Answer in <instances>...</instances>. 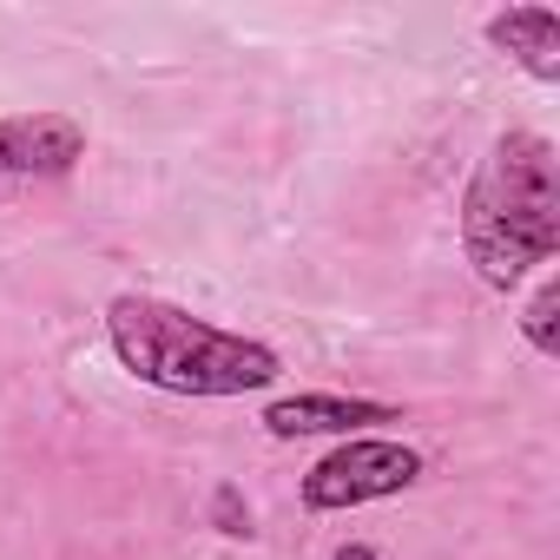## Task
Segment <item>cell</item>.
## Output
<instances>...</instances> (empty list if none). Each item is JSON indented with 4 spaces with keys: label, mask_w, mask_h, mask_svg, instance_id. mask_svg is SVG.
Here are the masks:
<instances>
[{
    "label": "cell",
    "mask_w": 560,
    "mask_h": 560,
    "mask_svg": "<svg viewBox=\"0 0 560 560\" xmlns=\"http://www.w3.org/2000/svg\"><path fill=\"white\" fill-rule=\"evenodd\" d=\"M422 481V455L409 442H383V435H350L343 448H330L311 475H304V508L337 514V508H363L383 494H402Z\"/></svg>",
    "instance_id": "obj_3"
},
{
    "label": "cell",
    "mask_w": 560,
    "mask_h": 560,
    "mask_svg": "<svg viewBox=\"0 0 560 560\" xmlns=\"http://www.w3.org/2000/svg\"><path fill=\"white\" fill-rule=\"evenodd\" d=\"M86 159V126L67 113H21L0 119V198L21 185H47L67 178Z\"/></svg>",
    "instance_id": "obj_4"
},
{
    "label": "cell",
    "mask_w": 560,
    "mask_h": 560,
    "mask_svg": "<svg viewBox=\"0 0 560 560\" xmlns=\"http://www.w3.org/2000/svg\"><path fill=\"white\" fill-rule=\"evenodd\" d=\"M337 560H376V547H363V540H357V547H337Z\"/></svg>",
    "instance_id": "obj_9"
},
{
    "label": "cell",
    "mask_w": 560,
    "mask_h": 560,
    "mask_svg": "<svg viewBox=\"0 0 560 560\" xmlns=\"http://www.w3.org/2000/svg\"><path fill=\"white\" fill-rule=\"evenodd\" d=\"M363 422H402V409L363 402V396H284V402L264 409V429L277 442H291V435H350Z\"/></svg>",
    "instance_id": "obj_5"
},
{
    "label": "cell",
    "mask_w": 560,
    "mask_h": 560,
    "mask_svg": "<svg viewBox=\"0 0 560 560\" xmlns=\"http://www.w3.org/2000/svg\"><path fill=\"white\" fill-rule=\"evenodd\" d=\"M553 311H560V291L540 284L534 304H527V317H521V330H527V343H534L540 357H560V324H553Z\"/></svg>",
    "instance_id": "obj_7"
},
{
    "label": "cell",
    "mask_w": 560,
    "mask_h": 560,
    "mask_svg": "<svg viewBox=\"0 0 560 560\" xmlns=\"http://www.w3.org/2000/svg\"><path fill=\"white\" fill-rule=\"evenodd\" d=\"M106 337L126 376L172 389V396H250L284 376L270 343L218 330L178 304L159 298H113L106 304Z\"/></svg>",
    "instance_id": "obj_2"
},
{
    "label": "cell",
    "mask_w": 560,
    "mask_h": 560,
    "mask_svg": "<svg viewBox=\"0 0 560 560\" xmlns=\"http://www.w3.org/2000/svg\"><path fill=\"white\" fill-rule=\"evenodd\" d=\"M211 527L231 534V540H250V501H244V488H231V481L211 488Z\"/></svg>",
    "instance_id": "obj_8"
},
{
    "label": "cell",
    "mask_w": 560,
    "mask_h": 560,
    "mask_svg": "<svg viewBox=\"0 0 560 560\" xmlns=\"http://www.w3.org/2000/svg\"><path fill=\"white\" fill-rule=\"evenodd\" d=\"M462 244L488 291H514L560 250V165L540 132H501L488 145L462 198Z\"/></svg>",
    "instance_id": "obj_1"
},
{
    "label": "cell",
    "mask_w": 560,
    "mask_h": 560,
    "mask_svg": "<svg viewBox=\"0 0 560 560\" xmlns=\"http://www.w3.org/2000/svg\"><path fill=\"white\" fill-rule=\"evenodd\" d=\"M481 34H488L494 54L521 60L540 86L560 80V14L553 8H501V14H488Z\"/></svg>",
    "instance_id": "obj_6"
}]
</instances>
